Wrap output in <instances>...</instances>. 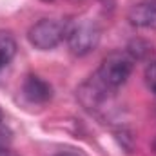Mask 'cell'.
Instances as JSON below:
<instances>
[{
  "mask_svg": "<svg viewBox=\"0 0 156 156\" xmlns=\"http://www.w3.org/2000/svg\"><path fill=\"white\" fill-rule=\"evenodd\" d=\"M134 67V58L129 53H122V51H115L109 53L98 66L94 76L98 78L107 89L116 91L118 87H122L127 78L131 76Z\"/></svg>",
  "mask_w": 156,
  "mask_h": 156,
  "instance_id": "1",
  "label": "cell"
},
{
  "mask_svg": "<svg viewBox=\"0 0 156 156\" xmlns=\"http://www.w3.org/2000/svg\"><path fill=\"white\" fill-rule=\"evenodd\" d=\"M67 29H69V20L42 18L29 27L27 40L33 47H37L40 51H49V49H55L67 37Z\"/></svg>",
  "mask_w": 156,
  "mask_h": 156,
  "instance_id": "2",
  "label": "cell"
},
{
  "mask_svg": "<svg viewBox=\"0 0 156 156\" xmlns=\"http://www.w3.org/2000/svg\"><path fill=\"white\" fill-rule=\"evenodd\" d=\"M100 37H102V31L96 22L78 20V22H69L66 40H67V45L73 55L85 56L96 49V45L100 44Z\"/></svg>",
  "mask_w": 156,
  "mask_h": 156,
  "instance_id": "3",
  "label": "cell"
},
{
  "mask_svg": "<svg viewBox=\"0 0 156 156\" xmlns=\"http://www.w3.org/2000/svg\"><path fill=\"white\" fill-rule=\"evenodd\" d=\"M111 93L113 91L107 89L94 75L89 78V80H85L76 89V96H78V100H80V104L85 109H89V111L102 109V105L109 100V94Z\"/></svg>",
  "mask_w": 156,
  "mask_h": 156,
  "instance_id": "4",
  "label": "cell"
},
{
  "mask_svg": "<svg viewBox=\"0 0 156 156\" xmlns=\"http://www.w3.org/2000/svg\"><path fill=\"white\" fill-rule=\"evenodd\" d=\"M127 20L140 29H156V0H142L134 4L127 13Z\"/></svg>",
  "mask_w": 156,
  "mask_h": 156,
  "instance_id": "5",
  "label": "cell"
},
{
  "mask_svg": "<svg viewBox=\"0 0 156 156\" xmlns=\"http://www.w3.org/2000/svg\"><path fill=\"white\" fill-rule=\"evenodd\" d=\"M24 94L33 104H45L53 98V87L37 75H29L24 82Z\"/></svg>",
  "mask_w": 156,
  "mask_h": 156,
  "instance_id": "6",
  "label": "cell"
},
{
  "mask_svg": "<svg viewBox=\"0 0 156 156\" xmlns=\"http://www.w3.org/2000/svg\"><path fill=\"white\" fill-rule=\"evenodd\" d=\"M16 55V42L9 31L0 29V67L7 66Z\"/></svg>",
  "mask_w": 156,
  "mask_h": 156,
  "instance_id": "7",
  "label": "cell"
},
{
  "mask_svg": "<svg viewBox=\"0 0 156 156\" xmlns=\"http://www.w3.org/2000/svg\"><path fill=\"white\" fill-rule=\"evenodd\" d=\"M145 85L156 94V60H153L147 67H145Z\"/></svg>",
  "mask_w": 156,
  "mask_h": 156,
  "instance_id": "8",
  "label": "cell"
},
{
  "mask_svg": "<svg viewBox=\"0 0 156 156\" xmlns=\"http://www.w3.org/2000/svg\"><path fill=\"white\" fill-rule=\"evenodd\" d=\"M55 156H78L76 153H71V151H62V153H58V154Z\"/></svg>",
  "mask_w": 156,
  "mask_h": 156,
  "instance_id": "9",
  "label": "cell"
},
{
  "mask_svg": "<svg viewBox=\"0 0 156 156\" xmlns=\"http://www.w3.org/2000/svg\"><path fill=\"white\" fill-rule=\"evenodd\" d=\"M2 120H4V113H2V109H0V123H2Z\"/></svg>",
  "mask_w": 156,
  "mask_h": 156,
  "instance_id": "10",
  "label": "cell"
}]
</instances>
